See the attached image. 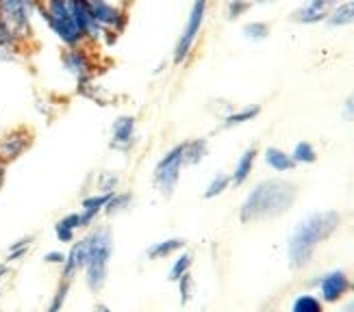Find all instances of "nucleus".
Wrapping results in <instances>:
<instances>
[{
  "label": "nucleus",
  "mask_w": 354,
  "mask_h": 312,
  "mask_svg": "<svg viewBox=\"0 0 354 312\" xmlns=\"http://www.w3.org/2000/svg\"><path fill=\"white\" fill-rule=\"evenodd\" d=\"M342 226V215L337 211H317L294 228L287 241V260L291 269H304L313 260L319 243L328 241Z\"/></svg>",
  "instance_id": "1"
},
{
  "label": "nucleus",
  "mask_w": 354,
  "mask_h": 312,
  "mask_svg": "<svg viewBox=\"0 0 354 312\" xmlns=\"http://www.w3.org/2000/svg\"><path fill=\"white\" fill-rule=\"evenodd\" d=\"M298 197V189L294 182L285 178H268L254 184V189L245 195L239 208L241 224H257L266 220H276L285 215Z\"/></svg>",
  "instance_id": "2"
},
{
  "label": "nucleus",
  "mask_w": 354,
  "mask_h": 312,
  "mask_svg": "<svg viewBox=\"0 0 354 312\" xmlns=\"http://www.w3.org/2000/svg\"><path fill=\"white\" fill-rule=\"evenodd\" d=\"M87 239V264H85V284L91 293H100L109 277V260L113 254V234L109 226H91L85 234Z\"/></svg>",
  "instance_id": "3"
},
{
  "label": "nucleus",
  "mask_w": 354,
  "mask_h": 312,
  "mask_svg": "<svg viewBox=\"0 0 354 312\" xmlns=\"http://www.w3.org/2000/svg\"><path fill=\"white\" fill-rule=\"evenodd\" d=\"M37 15L64 48L87 46L85 35L81 33V28H79V24H76L74 15L70 11L68 0H39Z\"/></svg>",
  "instance_id": "4"
},
{
  "label": "nucleus",
  "mask_w": 354,
  "mask_h": 312,
  "mask_svg": "<svg viewBox=\"0 0 354 312\" xmlns=\"http://www.w3.org/2000/svg\"><path fill=\"white\" fill-rule=\"evenodd\" d=\"M37 5L39 0H0V18L24 46H28L35 35L33 22L37 15Z\"/></svg>",
  "instance_id": "5"
},
{
  "label": "nucleus",
  "mask_w": 354,
  "mask_h": 312,
  "mask_svg": "<svg viewBox=\"0 0 354 312\" xmlns=\"http://www.w3.org/2000/svg\"><path fill=\"white\" fill-rule=\"evenodd\" d=\"M207 11H209V0H194L187 20H185V26L180 30V35L176 39V46L172 50V61L174 66H183L187 61L196 48V41L203 33V26L207 20Z\"/></svg>",
  "instance_id": "6"
},
{
  "label": "nucleus",
  "mask_w": 354,
  "mask_h": 312,
  "mask_svg": "<svg viewBox=\"0 0 354 312\" xmlns=\"http://www.w3.org/2000/svg\"><path fill=\"white\" fill-rule=\"evenodd\" d=\"M87 3L96 22L104 30V43H113L118 35L124 33V28L129 24L127 5L115 3V0H87Z\"/></svg>",
  "instance_id": "7"
},
{
  "label": "nucleus",
  "mask_w": 354,
  "mask_h": 312,
  "mask_svg": "<svg viewBox=\"0 0 354 312\" xmlns=\"http://www.w3.org/2000/svg\"><path fill=\"white\" fill-rule=\"evenodd\" d=\"M185 167V156H183V144H176L174 148L167 150L159 163L155 165V171H152V184L157 186V191L163 197H172L178 180H180V171Z\"/></svg>",
  "instance_id": "8"
},
{
  "label": "nucleus",
  "mask_w": 354,
  "mask_h": 312,
  "mask_svg": "<svg viewBox=\"0 0 354 312\" xmlns=\"http://www.w3.org/2000/svg\"><path fill=\"white\" fill-rule=\"evenodd\" d=\"M59 66L68 74L74 85H81L85 81L96 78V61L91 55L89 46H74V48H64L59 52Z\"/></svg>",
  "instance_id": "9"
},
{
  "label": "nucleus",
  "mask_w": 354,
  "mask_h": 312,
  "mask_svg": "<svg viewBox=\"0 0 354 312\" xmlns=\"http://www.w3.org/2000/svg\"><path fill=\"white\" fill-rule=\"evenodd\" d=\"M33 146V133L26 126H15L0 135V161L5 165L18 161L28 148Z\"/></svg>",
  "instance_id": "10"
},
{
  "label": "nucleus",
  "mask_w": 354,
  "mask_h": 312,
  "mask_svg": "<svg viewBox=\"0 0 354 312\" xmlns=\"http://www.w3.org/2000/svg\"><path fill=\"white\" fill-rule=\"evenodd\" d=\"M68 3H70V11L74 15L76 24H79L81 33L85 35V43L87 46L104 43V30L96 22V18H94V13H91V9H89L87 0H68Z\"/></svg>",
  "instance_id": "11"
},
{
  "label": "nucleus",
  "mask_w": 354,
  "mask_h": 312,
  "mask_svg": "<svg viewBox=\"0 0 354 312\" xmlns=\"http://www.w3.org/2000/svg\"><path fill=\"white\" fill-rule=\"evenodd\" d=\"M137 117L129 115V113H122L113 119L111 124V139H109V146L115 152L127 154L135 148L137 144Z\"/></svg>",
  "instance_id": "12"
},
{
  "label": "nucleus",
  "mask_w": 354,
  "mask_h": 312,
  "mask_svg": "<svg viewBox=\"0 0 354 312\" xmlns=\"http://www.w3.org/2000/svg\"><path fill=\"white\" fill-rule=\"evenodd\" d=\"M319 300L324 304H337L342 302L350 291V277L344 269H333L324 273L317 282Z\"/></svg>",
  "instance_id": "13"
},
{
  "label": "nucleus",
  "mask_w": 354,
  "mask_h": 312,
  "mask_svg": "<svg viewBox=\"0 0 354 312\" xmlns=\"http://www.w3.org/2000/svg\"><path fill=\"white\" fill-rule=\"evenodd\" d=\"M339 3L342 0H306V3H302L294 13H291V20L302 26L322 24V22H326L330 11Z\"/></svg>",
  "instance_id": "14"
},
{
  "label": "nucleus",
  "mask_w": 354,
  "mask_h": 312,
  "mask_svg": "<svg viewBox=\"0 0 354 312\" xmlns=\"http://www.w3.org/2000/svg\"><path fill=\"white\" fill-rule=\"evenodd\" d=\"M87 254H89V249H87V239H85V237L76 239V241L70 245L68 252H66V262L61 264V280H68V282H72V280L85 269V264H87Z\"/></svg>",
  "instance_id": "15"
},
{
  "label": "nucleus",
  "mask_w": 354,
  "mask_h": 312,
  "mask_svg": "<svg viewBox=\"0 0 354 312\" xmlns=\"http://www.w3.org/2000/svg\"><path fill=\"white\" fill-rule=\"evenodd\" d=\"M113 193H89L81 199V230H89L91 226H96L98 222V217L104 213V206H106V202H109Z\"/></svg>",
  "instance_id": "16"
},
{
  "label": "nucleus",
  "mask_w": 354,
  "mask_h": 312,
  "mask_svg": "<svg viewBox=\"0 0 354 312\" xmlns=\"http://www.w3.org/2000/svg\"><path fill=\"white\" fill-rule=\"evenodd\" d=\"M81 230V213H68L55 224V237L59 243H68L72 245L76 241V232Z\"/></svg>",
  "instance_id": "17"
},
{
  "label": "nucleus",
  "mask_w": 354,
  "mask_h": 312,
  "mask_svg": "<svg viewBox=\"0 0 354 312\" xmlns=\"http://www.w3.org/2000/svg\"><path fill=\"white\" fill-rule=\"evenodd\" d=\"M263 161L272 171H276V174H287V171L296 169V161L291 159V154L285 152L283 148H276V146L266 148Z\"/></svg>",
  "instance_id": "18"
},
{
  "label": "nucleus",
  "mask_w": 354,
  "mask_h": 312,
  "mask_svg": "<svg viewBox=\"0 0 354 312\" xmlns=\"http://www.w3.org/2000/svg\"><path fill=\"white\" fill-rule=\"evenodd\" d=\"M257 156H259V150L257 148L243 150V154L237 159V165L233 169V174H230V184L241 186L245 180L250 178L252 169H254V163H257Z\"/></svg>",
  "instance_id": "19"
},
{
  "label": "nucleus",
  "mask_w": 354,
  "mask_h": 312,
  "mask_svg": "<svg viewBox=\"0 0 354 312\" xmlns=\"http://www.w3.org/2000/svg\"><path fill=\"white\" fill-rule=\"evenodd\" d=\"M183 156H185V167L200 165L209 156V142L205 137H196L189 142H183Z\"/></svg>",
  "instance_id": "20"
},
{
  "label": "nucleus",
  "mask_w": 354,
  "mask_h": 312,
  "mask_svg": "<svg viewBox=\"0 0 354 312\" xmlns=\"http://www.w3.org/2000/svg\"><path fill=\"white\" fill-rule=\"evenodd\" d=\"M185 249V239H165V241H159V243H152L148 249H146V256L150 260H165V258H170L178 252H183Z\"/></svg>",
  "instance_id": "21"
},
{
  "label": "nucleus",
  "mask_w": 354,
  "mask_h": 312,
  "mask_svg": "<svg viewBox=\"0 0 354 312\" xmlns=\"http://www.w3.org/2000/svg\"><path fill=\"white\" fill-rule=\"evenodd\" d=\"M259 115H261V104H250V106L237 108V111H230L228 115H224V119H222V128H224V130H230V128L243 126V124H248V121L257 119Z\"/></svg>",
  "instance_id": "22"
},
{
  "label": "nucleus",
  "mask_w": 354,
  "mask_h": 312,
  "mask_svg": "<svg viewBox=\"0 0 354 312\" xmlns=\"http://www.w3.org/2000/svg\"><path fill=\"white\" fill-rule=\"evenodd\" d=\"M326 24L330 28L352 26L354 24V0H342V3L330 11V15L326 18Z\"/></svg>",
  "instance_id": "23"
},
{
  "label": "nucleus",
  "mask_w": 354,
  "mask_h": 312,
  "mask_svg": "<svg viewBox=\"0 0 354 312\" xmlns=\"http://www.w3.org/2000/svg\"><path fill=\"white\" fill-rule=\"evenodd\" d=\"M133 202H135V197H133L131 191H115L109 197V202H106L102 215H106V217H118L122 213H127L129 208H133Z\"/></svg>",
  "instance_id": "24"
},
{
  "label": "nucleus",
  "mask_w": 354,
  "mask_h": 312,
  "mask_svg": "<svg viewBox=\"0 0 354 312\" xmlns=\"http://www.w3.org/2000/svg\"><path fill=\"white\" fill-rule=\"evenodd\" d=\"M192 264H194V254L192 252H185V249H183V252H178L176 260L172 262L170 271H167V280H170V282H178V280L185 273L192 271Z\"/></svg>",
  "instance_id": "25"
},
{
  "label": "nucleus",
  "mask_w": 354,
  "mask_h": 312,
  "mask_svg": "<svg viewBox=\"0 0 354 312\" xmlns=\"http://www.w3.org/2000/svg\"><path fill=\"white\" fill-rule=\"evenodd\" d=\"M291 159L296 161V165H313L317 161V150L309 142H298L291 150Z\"/></svg>",
  "instance_id": "26"
},
{
  "label": "nucleus",
  "mask_w": 354,
  "mask_h": 312,
  "mask_svg": "<svg viewBox=\"0 0 354 312\" xmlns=\"http://www.w3.org/2000/svg\"><path fill=\"white\" fill-rule=\"evenodd\" d=\"M243 37L248 41H266L270 37V24L268 22H261V20H252V22H245L241 28Z\"/></svg>",
  "instance_id": "27"
},
{
  "label": "nucleus",
  "mask_w": 354,
  "mask_h": 312,
  "mask_svg": "<svg viewBox=\"0 0 354 312\" xmlns=\"http://www.w3.org/2000/svg\"><path fill=\"white\" fill-rule=\"evenodd\" d=\"M33 237H22V239H18V241H13L11 245H9V249H7V256H5V262H18V260H22L28 252H30V245H33Z\"/></svg>",
  "instance_id": "28"
},
{
  "label": "nucleus",
  "mask_w": 354,
  "mask_h": 312,
  "mask_svg": "<svg viewBox=\"0 0 354 312\" xmlns=\"http://www.w3.org/2000/svg\"><path fill=\"white\" fill-rule=\"evenodd\" d=\"M291 312H324V302L315 295H298L291 304Z\"/></svg>",
  "instance_id": "29"
},
{
  "label": "nucleus",
  "mask_w": 354,
  "mask_h": 312,
  "mask_svg": "<svg viewBox=\"0 0 354 312\" xmlns=\"http://www.w3.org/2000/svg\"><path fill=\"white\" fill-rule=\"evenodd\" d=\"M70 286H72V282H68V280H61L55 295L50 298V302H48V306H46L44 312H61V310H64V306L68 302V295H70Z\"/></svg>",
  "instance_id": "30"
},
{
  "label": "nucleus",
  "mask_w": 354,
  "mask_h": 312,
  "mask_svg": "<svg viewBox=\"0 0 354 312\" xmlns=\"http://www.w3.org/2000/svg\"><path fill=\"white\" fill-rule=\"evenodd\" d=\"M230 186V174H215L211 178V182L207 184V189H205V199H215V197H220L226 189Z\"/></svg>",
  "instance_id": "31"
},
{
  "label": "nucleus",
  "mask_w": 354,
  "mask_h": 312,
  "mask_svg": "<svg viewBox=\"0 0 354 312\" xmlns=\"http://www.w3.org/2000/svg\"><path fill=\"white\" fill-rule=\"evenodd\" d=\"M120 186V176L115 171H102L96 178V189L100 193H115Z\"/></svg>",
  "instance_id": "32"
},
{
  "label": "nucleus",
  "mask_w": 354,
  "mask_h": 312,
  "mask_svg": "<svg viewBox=\"0 0 354 312\" xmlns=\"http://www.w3.org/2000/svg\"><path fill=\"white\" fill-rule=\"evenodd\" d=\"M250 9H252V0H228L226 3V15L230 22L243 18Z\"/></svg>",
  "instance_id": "33"
},
{
  "label": "nucleus",
  "mask_w": 354,
  "mask_h": 312,
  "mask_svg": "<svg viewBox=\"0 0 354 312\" xmlns=\"http://www.w3.org/2000/svg\"><path fill=\"white\" fill-rule=\"evenodd\" d=\"M176 286H178V295H180V304H183V306H187V304L192 302V298H194V289H196L192 271H189V273H185V275L178 280V282H176Z\"/></svg>",
  "instance_id": "34"
},
{
  "label": "nucleus",
  "mask_w": 354,
  "mask_h": 312,
  "mask_svg": "<svg viewBox=\"0 0 354 312\" xmlns=\"http://www.w3.org/2000/svg\"><path fill=\"white\" fill-rule=\"evenodd\" d=\"M0 43L11 46V48H18V50H26V46L13 35V30L5 24V20L0 18Z\"/></svg>",
  "instance_id": "35"
},
{
  "label": "nucleus",
  "mask_w": 354,
  "mask_h": 312,
  "mask_svg": "<svg viewBox=\"0 0 354 312\" xmlns=\"http://www.w3.org/2000/svg\"><path fill=\"white\" fill-rule=\"evenodd\" d=\"M22 57H24V50H18V48H11V46L0 43V64H5V66L20 64Z\"/></svg>",
  "instance_id": "36"
},
{
  "label": "nucleus",
  "mask_w": 354,
  "mask_h": 312,
  "mask_svg": "<svg viewBox=\"0 0 354 312\" xmlns=\"http://www.w3.org/2000/svg\"><path fill=\"white\" fill-rule=\"evenodd\" d=\"M44 262L46 264H57V267H61V264L66 262V252H61V249H50V252L44 254Z\"/></svg>",
  "instance_id": "37"
},
{
  "label": "nucleus",
  "mask_w": 354,
  "mask_h": 312,
  "mask_svg": "<svg viewBox=\"0 0 354 312\" xmlns=\"http://www.w3.org/2000/svg\"><path fill=\"white\" fill-rule=\"evenodd\" d=\"M344 117L348 119V121H354V93H350V96L346 98V102H344Z\"/></svg>",
  "instance_id": "38"
},
{
  "label": "nucleus",
  "mask_w": 354,
  "mask_h": 312,
  "mask_svg": "<svg viewBox=\"0 0 354 312\" xmlns=\"http://www.w3.org/2000/svg\"><path fill=\"white\" fill-rule=\"evenodd\" d=\"M11 275V264L9 262H0V282H3V280H7Z\"/></svg>",
  "instance_id": "39"
},
{
  "label": "nucleus",
  "mask_w": 354,
  "mask_h": 312,
  "mask_svg": "<svg viewBox=\"0 0 354 312\" xmlns=\"http://www.w3.org/2000/svg\"><path fill=\"white\" fill-rule=\"evenodd\" d=\"M5 176H7V165L0 161V189H3V184H5Z\"/></svg>",
  "instance_id": "40"
},
{
  "label": "nucleus",
  "mask_w": 354,
  "mask_h": 312,
  "mask_svg": "<svg viewBox=\"0 0 354 312\" xmlns=\"http://www.w3.org/2000/svg\"><path fill=\"white\" fill-rule=\"evenodd\" d=\"M94 312H111V308H109V306H106V304H96Z\"/></svg>",
  "instance_id": "41"
},
{
  "label": "nucleus",
  "mask_w": 354,
  "mask_h": 312,
  "mask_svg": "<svg viewBox=\"0 0 354 312\" xmlns=\"http://www.w3.org/2000/svg\"><path fill=\"white\" fill-rule=\"evenodd\" d=\"M342 312H354V300H352V302H348V304L342 308Z\"/></svg>",
  "instance_id": "42"
},
{
  "label": "nucleus",
  "mask_w": 354,
  "mask_h": 312,
  "mask_svg": "<svg viewBox=\"0 0 354 312\" xmlns=\"http://www.w3.org/2000/svg\"><path fill=\"white\" fill-rule=\"evenodd\" d=\"M257 3H274V0H257Z\"/></svg>",
  "instance_id": "43"
},
{
  "label": "nucleus",
  "mask_w": 354,
  "mask_h": 312,
  "mask_svg": "<svg viewBox=\"0 0 354 312\" xmlns=\"http://www.w3.org/2000/svg\"><path fill=\"white\" fill-rule=\"evenodd\" d=\"M350 291L354 293V280H352V282H350Z\"/></svg>",
  "instance_id": "44"
},
{
  "label": "nucleus",
  "mask_w": 354,
  "mask_h": 312,
  "mask_svg": "<svg viewBox=\"0 0 354 312\" xmlns=\"http://www.w3.org/2000/svg\"><path fill=\"white\" fill-rule=\"evenodd\" d=\"M115 3H124V5H127V3H129V0H115Z\"/></svg>",
  "instance_id": "45"
},
{
  "label": "nucleus",
  "mask_w": 354,
  "mask_h": 312,
  "mask_svg": "<svg viewBox=\"0 0 354 312\" xmlns=\"http://www.w3.org/2000/svg\"><path fill=\"white\" fill-rule=\"evenodd\" d=\"M263 312H274V310H263Z\"/></svg>",
  "instance_id": "46"
},
{
  "label": "nucleus",
  "mask_w": 354,
  "mask_h": 312,
  "mask_svg": "<svg viewBox=\"0 0 354 312\" xmlns=\"http://www.w3.org/2000/svg\"><path fill=\"white\" fill-rule=\"evenodd\" d=\"M0 298H3V291H0Z\"/></svg>",
  "instance_id": "47"
}]
</instances>
